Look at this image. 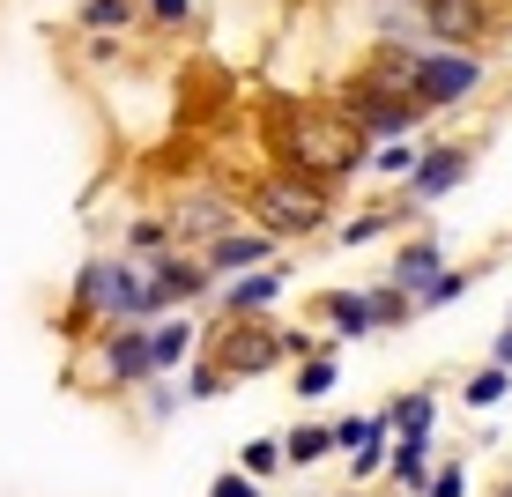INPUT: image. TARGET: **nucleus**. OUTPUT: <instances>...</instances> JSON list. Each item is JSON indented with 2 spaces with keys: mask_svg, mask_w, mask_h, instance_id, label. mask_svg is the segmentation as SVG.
Masks as SVG:
<instances>
[{
  "mask_svg": "<svg viewBox=\"0 0 512 497\" xmlns=\"http://www.w3.org/2000/svg\"><path fill=\"white\" fill-rule=\"evenodd\" d=\"M505 394H512V371L490 364V357L461 379V408H468V416H490V408H505Z\"/></svg>",
  "mask_w": 512,
  "mask_h": 497,
  "instance_id": "nucleus-21",
  "label": "nucleus"
},
{
  "mask_svg": "<svg viewBox=\"0 0 512 497\" xmlns=\"http://www.w3.org/2000/svg\"><path fill=\"white\" fill-rule=\"evenodd\" d=\"M75 23L90 30V38H119V30H134V23H141V0H82Z\"/></svg>",
  "mask_w": 512,
  "mask_h": 497,
  "instance_id": "nucleus-22",
  "label": "nucleus"
},
{
  "mask_svg": "<svg viewBox=\"0 0 512 497\" xmlns=\"http://www.w3.org/2000/svg\"><path fill=\"white\" fill-rule=\"evenodd\" d=\"M223 186H231L238 216L253 230H268L275 245H305V238H320V230H334V216H342V193L334 186H312V179H297V171H275V164L223 171Z\"/></svg>",
  "mask_w": 512,
  "mask_h": 497,
  "instance_id": "nucleus-2",
  "label": "nucleus"
},
{
  "mask_svg": "<svg viewBox=\"0 0 512 497\" xmlns=\"http://www.w3.org/2000/svg\"><path fill=\"white\" fill-rule=\"evenodd\" d=\"M490 364H505V371H512V319L498 327V342H490Z\"/></svg>",
  "mask_w": 512,
  "mask_h": 497,
  "instance_id": "nucleus-33",
  "label": "nucleus"
},
{
  "mask_svg": "<svg viewBox=\"0 0 512 497\" xmlns=\"http://www.w3.org/2000/svg\"><path fill=\"white\" fill-rule=\"evenodd\" d=\"M193 349H201V327H193V312L149 319V364H156V379H179V371L193 364Z\"/></svg>",
  "mask_w": 512,
  "mask_h": 497,
  "instance_id": "nucleus-14",
  "label": "nucleus"
},
{
  "mask_svg": "<svg viewBox=\"0 0 512 497\" xmlns=\"http://www.w3.org/2000/svg\"><path fill=\"white\" fill-rule=\"evenodd\" d=\"M164 223H171V238H179L186 253H201L208 238H223V230H231V223H245V216H238L231 186H223V179H208V186H186L179 201L164 208Z\"/></svg>",
  "mask_w": 512,
  "mask_h": 497,
  "instance_id": "nucleus-7",
  "label": "nucleus"
},
{
  "mask_svg": "<svg viewBox=\"0 0 512 497\" xmlns=\"http://www.w3.org/2000/svg\"><path fill=\"white\" fill-rule=\"evenodd\" d=\"M253 141H260V164L275 171H297L312 186H357L364 164H372V141L342 119L334 97H290V90H268L253 104Z\"/></svg>",
  "mask_w": 512,
  "mask_h": 497,
  "instance_id": "nucleus-1",
  "label": "nucleus"
},
{
  "mask_svg": "<svg viewBox=\"0 0 512 497\" xmlns=\"http://www.w3.org/2000/svg\"><path fill=\"white\" fill-rule=\"evenodd\" d=\"M312 319H320V334L327 342H364V334H379L372 327V290H320L312 297Z\"/></svg>",
  "mask_w": 512,
  "mask_h": 497,
  "instance_id": "nucleus-13",
  "label": "nucleus"
},
{
  "mask_svg": "<svg viewBox=\"0 0 512 497\" xmlns=\"http://www.w3.org/2000/svg\"><path fill=\"white\" fill-rule=\"evenodd\" d=\"M82 349H97L104 394H141V386L156 379V364H149V319H104Z\"/></svg>",
  "mask_w": 512,
  "mask_h": 497,
  "instance_id": "nucleus-6",
  "label": "nucleus"
},
{
  "mask_svg": "<svg viewBox=\"0 0 512 497\" xmlns=\"http://www.w3.org/2000/svg\"><path fill=\"white\" fill-rule=\"evenodd\" d=\"M334 460V423L327 416H297L290 431H282V468L290 475H312V468H327Z\"/></svg>",
  "mask_w": 512,
  "mask_h": 497,
  "instance_id": "nucleus-16",
  "label": "nucleus"
},
{
  "mask_svg": "<svg viewBox=\"0 0 512 497\" xmlns=\"http://www.w3.org/2000/svg\"><path fill=\"white\" fill-rule=\"evenodd\" d=\"M431 460H438L431 431H401L394 446H386V483H394L401 497H423V483H431Z\"/></svg>",
  "mask_w": 512,
  "mask_h": 497,
  "instance_id": "nucleus-15",
  "label": "nucleus"
},
{
  "mask_svg": "<svg viewBox=\"0 0 512 497\" xmlns=\"http://www.w3.org/2000/svg\"><path fill=\"white\" fill-rule=\"evenodd\" d=\"M468 290H475V268H438V275L416 290V319H423V312H446V305H461Z\"/></svg>",
  "mask_w": 512,
  "mask_h": 497,
  "instance_id": "nucleus-25",
  "label": "nucleus"
},
{
  "mask_svg": "<svg viewBox=\"0 0 512 497\" xmlns=\"http://www.w3.org/2000/svg\"><path fill=\"white\" fill-rule=\"evenodd\" d=\"M201 357L216 364L231 386L268 379V371L290 364V327H275L268 312H253V319H223L216 312V327H201Z\"/></svg>",
  "mask_w": 512,
  "mask_h": 497,
  "instance_id": "nucleus-3",
  "label": "nucleus"
},
{
  "mask_svg": "<svg viewBox=\"0 0 512 497\" xmlns=\"http://www.w3.org/2000/svg\"><path fill=\"white\" fill-rule=\"evenodd\" d=\"M379 416H386V431H394V438L401 431H438V386H409V394H394Z\"/></svg>",
  "mask_w": 512,
  "mask_h": 497,
  "instance_id": "nucleus-20",
  "label": "nucleus"
},
{
  "mask_svg": "<svg viewBox=\"0 0 512 497\" xmlns=\"http://www.w3.org/2000/svg\"><path fill=\"white\" fill-rule=\"evenodd\" d=\"M171 245H179V238H171V223H164V216H134V223H127V238H119V253H127L134 268H149V260H156V253H171Z\"/></svg>",
  "mask_w": 512,
  "mask_h": 497,
  "instance_id": "nucleus-23",
  "label": "nucleus"
},
{
  "mask_svg": "<svg viewBox=\"0 0 512 497\" xmlns=\"http://www.w3.org/2000/svg\"><path fill=\"white\" fill-rule=\"evenodd\" d=\"M290 260H268V268H245V275H223L216 282V312L223 319H253V312H275L282 290H290Z\"/></svg>",
  "mask_w": 512,
  "mask_h": 497,
  "instance_id": "nucleus-10",
  "label": "nucleus"
},
{
  "mask_svg": "<svg viewBox=\"0 0 512 497\" xmlns=\"http://www.w3.org/2000/svg\"><path fill=\"white\" fill-rule=\"evenodd\" d=\"M475 171V141H416V164L401 171V216H423L431 201H446L453 186H468Z\"/></svg>",
  "mask_w": 512,
  "mask_h": 497,
  "instance_id": "nucleus-5",
  "label": "nucleus"
},
{
  "mask_svg": "<svg viewBox=\"0 0 512 497\" xmlns=\"http://www.w3.org/2000/svg\"><path fill=\"white\" fill-rule=\"evenodd\" d=\"M483 82H490V60H483V52L423 45V60H416V112L438 119V112H453V104H468Z\"/></svg>",
  "mask_w": 512,
  "mask_h": 497,
  "instance_id": "nucleus-4",
  "label": "nucleus"
},
{
  "mask_svg": "<svg viewBox=\"0 0 512 497\" xmlns=\"http://www.w3.org/2000/svg\"><path fill=\"white\" fill-rule=\"evenodd\" d=\"M141 275H149V305H156V319H164V312H193L201 297H216V275H208V260L186 253V245L156 253Z\"/></svg>",
  "mask_w": 512,
  "mask_h": 497,
  "instance_id": "nucleus-8",
  "label": "nucleus"
},
{
  "mask_svg": "<svg viewBox=\"0 0 512 497\" xmlns=\"http://www.w3.org/2000/svg\"><path fill=\"white\" fill-rule=\"evenodd\" d=\"M438 268H446V245H438V230H416V238H401L394 245V268H386V282H401V290H423Z\"/></svg>",
  "mask_w": 512,
  "mask_h": 497,
  "instance_id": "nucleus-17",
  "label": "nucleus"
},
{
  "mask_svg": "<svg viewBox=\"0 0 512 497\" xmlns=\"http://www.w3.org/2000/svg\"><path fill=\"white\" fill-rule=\"evenodd\" d=\"M386 446H394V431H386L379 408H372V416H342V423H334V460H342L349 490H364V483L386 475Z\"/></svg>",
  "mask_w": 512,
  "mask_h": 497,
  "instance_id": "nucleus-9",
  "label": "nucleus"
},
{
  "mask_svg": "<svg viewBox=\"0 0 512 497\" xmlns=\"http://www.w3.org/2000/svg\"><path fill=\"white\" fill-rule=\"evenodd\" d=\"M179 394H186V408H193V401H223V394H231V379H223V371L193 349V364L179 371Z\"/></svg>",
  "mask_w": 512,
  "mask_h": 497,
  "instance_id": "nucleus-26",
  "label": "nucleus"
},
{
  "mask_svg": "<svg viewBox=\"0 0 512 497\" xmlns=\"http://www.w3.org/2000/svg\"><path fill=\"white\" fill-rule=\"evenodd\" d=\"M334 386H342V342H327V349H312V357L290 364V394L297 401H327Z\"/></svg>",
  "mask_w": 512,
  "mask_h": 497,
  "instance_id": "nucleus-18",
  "label": "nucleus"
},
{
  "mask_svg": "<svg viewBox=\"0 0 512 497\" xmlns=\"http://www.w3.org/2000/svg\"><path fill=\"white\" fill-rule=\"evenodd\" d=\"M409 164H416V134H409V141H372V164H364V171H379V179H401Z\"/></svg>",
  "mask_w": 512,
  "mask_h": 497,
  "instance_id": "nucleus-30",
  "label": "nucleus"
},
{
  "mask_svg": "<svg viewBox=\"0 0 512 497\" xmlns=\"http://www.w3.org/2000/svg\"><path fill=\"white\" fill-rule=\"evenodd\" d=\"M201 260H208V275H245V268H268V260H282V245L268 238V230H253V223H231L223 238H208L201 245Z\"/></svg>",
  "mask_w": 512,
  "mask_h": 497,
  "instance_id": "nucleus-12",
  "label": "nucleus"
},
{
  "mask_svg": "<svg viewBox=\"0 0 512 497\" xmlns=\"http://www.w3.org/2000/svg\"><path fill=\"white\" fill-rule=\"evenodd\" d=\"M423 497H468V460H431V483H423Z\"/></svg>",
  "mask_w": 512,
  "mask_h": 497,
  "instance_id": "nucleus-31",
  "label": "nucleus"
},
{
  "mask_svg": "<svg viewBox=\"0 0 512 497\" xmlns=\"http://www.w3.org/2000/svg\"><path fill=\"white\" fill-rule=\"evenodd\" d=\"M505 38H512V23H505Z\"/></svg>",
  "mask_w": 512,
  "mask_h": 497,
  "instance_id": "nucleus-35",
  "label": "nucleus"
},
{
  "mask_svg": "<svg viewBox=\"0 0 512 497\" xmlns=\"http://www.w3.org/2000/svg\"><path fill=\"white\" fill-rule=\"evenodd\" d=\"M490 497H512V475H498V483H490Z\"/></svg>",
  "mask_w": 512,
  "mask_h": 497,
  "instance_id": "nucleus-34",
  "label": "nucleus"
},
{
  "mask_svg": "<svg viewBox=\"0 0 512 497\" xmlns=\"http://www.w3.org/2000/svg\"><path fill=\"white\" fill-rule=\"evenodd\" d=\"M364 290H372V327L379 334H401L416 319V297L401 290V282H364Z\"/></svg>",
  "mask_w": 512,
  "mask_h": 497,
  "instance_id": "nucleus-24",
  "label": "nucleus"
},
{
  "mask_svg": "<svg viewBox=\"0 0 512 497\" xmlns=\"http://www.w3.org/2000/svg\"><path fill=\"white\" fill-rule=\"evenodd\" d=\"M208 497H268V483H253L245 468H223L216 483H208Z\"/></svg>",
  "mask_w": 512,
  "mask_h": 497,
  "instance_id": "nucleus-32",
  "label": "nucleus"
},
{
  "mask_svg": "<svg viewBox=\"0 0 512 497\" xmlns=\"http://www.w3.org/2000/svg\"><path fill=\"white\" fill-rule=\"evenodd\" d=\"M193 15H201V0H141V23L149 30H193Z\"/></svg>",
  "mask_w": 512,
  "mask_h": 497,
  "instance_id": "nucleus-29",
  "label": "nucleus"
},
{
  "mask_svg": "<svg viewBox=\"0 0 512 497\" xmlns=\"http://www.w3.org/2000/svg\"><path fill=\"white\" fill-rule=\"evenodd\" d=\"M334 104H342V119L364 141H409V134H423V112L401 104V97H342V90H334Z\"/></svg>",
  "mask_w": 512,
  "mask_h": 497,
  "instance_id": "nucleus-11",
  "label": "nucleus"
},
{
  "mask_svg": "<svg viewBox=\"0 0 512 497\" xmlns=\"http://www.w3.org/2000/svg\"><path fill=\"white\" fill-rule=\"evenodd\" d=\"M238 468L253 475V483H275V475H290V468H282V438H245V446H238Z\"/></svg>",
  "mask_w": 512,
  "mask_h": 497,
  "instance_id": "nucleus-27",
  "label": "nucleus"
},
{
  "mask_svg": "<svg viewBox=\"0 0 512 497\" xmlns=\"http://www.w3.org/2000/svg\"><path fill=\"white\" fill-rule=\"evenodd\" d=\"M179 408H186L179 379H149V386H141V423H149V431H156V423H171Z\"/></svg>",
  "mask_w": 512,
  "mask_h": 497,
  "instance_id": "nucleus-28",
  "label": "nucleus"
},
{
  "mask_svg": "<svg viewBox=\"0 0 512 497\" xmlns=\"http://www.w3.org/2000/svg\"><path fill=\"white\" fill-rule=\"evenodd\" d=\"M394 223H409V216H401V201H379V208H357V216H334L327 238L342 245V253H357V245H379Z\"/></svg>",
  "mask_w": 512,
  "mask_h": 497,
  "instance_id": "nucleus-19",
  "label": "nucleus"
}]
</instances>
